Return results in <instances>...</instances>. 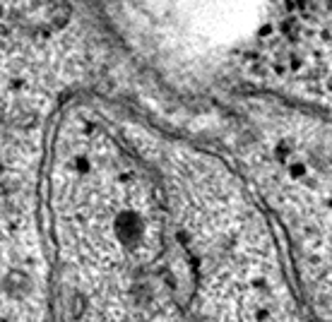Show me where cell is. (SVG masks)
<instances>
[{
	"label": "cell",
	"instance_id": "cell-1",
	"mask_svg": "<svg viewBox=\"0 0 332 322\" xmlns=\"http://www.w3.org/2000/svg\"><path fill=\"white\" fill-rule=\"evenodd\" d=\"M327 3H330V8H332V0H327Z\"/></svg>",
	"mask_w": 332,
	"mask_h": 322
}]
</instances>
